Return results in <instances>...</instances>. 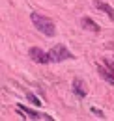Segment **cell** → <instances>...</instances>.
Returning <instances> with one entry per match:
<instances>
[{"label":"cell","mask_w":114,"mask_h":121,"mask_svg":"<svg viewBox=\"0 0 114 121\" xmlns=\"http://www.w3.org/2000/svg\"><path fill=\"white\" fill-rule=\"evenodd\" d=\"M30 19H32V22H34V26L38 28V30L41 32L43 35H49V37H52L54 34H56V28H54V22L49 19V17L45 15H39V13H32L30 15Z\"/></svg>","instance_id":"6da1fadb"},{"label":"cell","mask_w":114,"mask_h":121,"mask_svg":"<svg viewBox=\"0 0 114 121\" xmlns=\"http://www.w3.org/2000/svg\"><path fill=\"white\" fill-rule=\"evenodd\" d=\"M49 58H51V61L58 63V61H64V60H73L75 56L66 48V45H54L49 50Z\"/></svg>","instance_id":"7a4b0ae2"},{"label":"cell","mask_w":114,"mask_h":121,"mask_svg":"<svg viewBox=\"0 0 114 121\" xmlns=\"http://www.w3.org/2000/svg\"><path fill=\"white\" fill-rule=\"evenodd\" d=\"M28 54H30V60L36 61V63H49V61H51L49 52H43L39 47H32L28 50Z\"/></svg>","instance_id":"3957f363"},{"label":"cell","mask_w":114,"mask_h":121,"mask_svg":"<svg viewBox=\"0 0 114 121\" xmlns=\"http://www.w3.org/2000/svg\"><path fill=\"white\" fill-rule=\"evenodd\" d=\"M17 110H19V112H23V114H26V117H30V119H45V121H52V116H47V114L36 112V110H30L28 106L19 104V106H17Z\"/></svg>","instance_id":"277c9868"},{"label":"cell","mask_w":114,"mask_h":121,"mask_svg":"<svg viewBox=\"0 0 114 121\" xmlns=\"http://www.w3.org/2000/svg\"><path fill=\"white\" fill-rule=\"evenodd\" d=\"M97 73H99V76L105 82H109L110 86H114V71L107 63H97Z\"/></svg>","instance_id":"5b68a950"},{"label":"cell","mask_w":114,"mask_h":121,"mask_svg":"<svg viewBox=\"0 0 114 121\" xmlns=\"http://www.w3.org/2000/svg\"><path fill=\"white\" fill-rule=\"evenodd\" d=\"M94 6H95L97 9H101L105 15L110 17V21H114V9L107 4V2H105V0H94Z\"/></svg>","instance_id":"8992f818"},{"label":"cell","mask_w":114,"mask_h":121,"mask_svg":"<svg viewBox=\"0 0 114 121\" xmlns=\"http://www.w3.org/2000/svg\"><path fill=\"white\" fill-rule=\"evenodd\" d=\"M81 26H82V28H86L88 32H95V34L101 30L99 24H97V22H94L90 17H82V19H81Z\"/></svg>","instance_id":"52a82bcc"},{"label":"cell","mask_w":114,"mask_h":121,"mask_svg":"<svg viewBox=\"0 0 114 121\" xmlns=\"http://www.w3.org/2000/svg\"><path fill=\"white\" fill-rule=\"evenodd\" d=\"M73 91H75V95H79V97H86L84 84H82L79 78H75V80H73Z\"/></svg>","instance_id":"ba28073f"},{"label":"cell","mask_w":114,"mask_h":121,"mask_svg":"<svg viewBox=\"0 0 114 121\" xmlns=\"http://www.w3.org/2000/svg\"><path fill=\"white\" fill-rule=\"evenodd\" d=\"M26 99H28L30 103H34V104H36V106H39V104H41V101H39V99H38V97H36L34 93H30V91H28V93H26Z\"/></svg>","instance_id":"9c48e42d"},{"label":"cell","mask_w":114,"mask_h":121,"mask_svg":"<svg viewBox=\"0 0 114 121\" xmlns=\"http://www.w3.org/2000/svg\"><path fill=\"white\" fill-rule=\"evenodd\" d=\"M92 112H94V114H95V116H99V117H105V116H103V112H101V110H95V108H92Z\"/></svg>","instance_id":"30bf717a"},{"label":"cell","mask_w":114,"mask_h":121,"mask_svg":"<svg viewBox=\"0 0 114 121\" xmlns=\"http://www.w3.org/2000/svg\"><path fill=\"white\" fill-rule=\"evenodd\" d=\"M105 63H107V65H109V67H110V69L114 71V61H110V60H105Z\"/></svg>","instance_id":"8fae6325"}]
</instances>
